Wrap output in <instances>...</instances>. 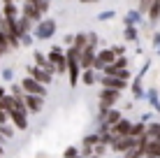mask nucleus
Here are the masks:
<instances>
[{"label":"nucleus","instance_id":"22","mask_svg":"<svg viewBox=\"0 0 160 158\" xmlns=\"http://www.w3.org/2000/svg\"><path fill=\"white\" fill-rule=\"evenodd\" d=\"M63 158H79V149H77V146H68Z\"/></svg>","mask_w":160,"mask_h":158},{"label":"nucleus","instance_id":"16","mask_svg":"<svg viewBox=\"0 0 160 158\" xmlns=\"http://www.w3.org/2000/svg\"><path fill=\"white\" fill-rule=\"evenodd\" d=\"M79 79L84 81L86 86H93L95 84V70H84V72L79 74Z\"/></svg>","mask_w":160,"mask_h":158},{"label":"nucleus","instance_id":"6","mask_svg":"<svg viewBox=\"0 0 160 158\" xmlns=\"http://www.w3.org/2000/svg\"><path fill=\"white\" fill-rule=\"evenodd\" d=\"M26 72H28V77H30V79H35L37 84H42V86H47L49 81H51V74H49L47 70H42V68H35V65H30Z\"/></svg>","mask_w":160,"mask_h":158},{"label":"nucleus","instance_id":"13","mask_svg":"<svg viewBox=\"0 0 160 158\" xmlns=\"http://www.w3.org/2000/svg\"><path fill=\"white\" fill-rule=\"evenodd\" d=\"M146 12H148V19L151 21H160V0H151Z\"/></svg>","mask_w":160,"mask_h":158},{"label":"nucleus","instance_id":"27","mask_svg":"<svg viewBox=\"0 0 160 158\" xmlns=\"http://www.w3.org/2000/svg\"><path fill=\"white\" fill-rule=\"evenodd\" d=\"M2 3H5V5H9V3H14V0H2Z\"/></svg>","mask_w":160,"mask_h":158},{"label":"nucleus","instance_id":"26","mask_svg":"<svg viewBox=\"0 0 160 158\" xmlns=\"http://www.w3.org/2000/svg\"><path fill=\"white\" fill-rule=\"evenodd\" d=\"M79 3H86L88 5V3H95V0H79Z\"/></svg>","mask_w":160,"mask_h":158},{"label":"nucleus","instance_id":"18","mask_svg":"<svg viewBox=\"0 0 160 158\" xmlns=\"http://www.w3.org/2000/svg\"><path fill=\"white\" fill-rule=\"evenodd\" d=\"M104 116H107V126H114L116 121H121V112H116V110H109Z\"/></svg>","mask_w":160,"mask_h":158},{"label":"nucleus","instance_id":"9","mask_svg":"<svg viewBox=\"0 0 160 158\" xmlns=\"http://www.w3.org/2000/svg\"><path fill=\"white\" fill-rule=\"evenodd\" d=\"M102 86L104 89H112V91H125L128 89V81H123V79H118V77H104L102 74Z\"/></svg>","mask_w":160,"mask_h":158},{"label":"nucleus","instance_id":"19","mask_svg":"<svg viewBox=\"0 0 160 158\" xmlns=\"http://www.w3.org/2000/svg\"><path fill=\"white\" fill-rule=\"evenodd\" d=\"M9 54V44H7V37L0 33V56H7Z\"/></svg>","mask_w":160,"mask_h":158},{"label":"nucleus","instance_id":"28","mask_svg":"<svg viewBox=\"0 0 160 158\" xmlns=\"http://www.w3.org/2000/svg\"><path fill=\"white\" fill-rule=\"evenodd\" d=\"M0 144H2V135H0Z\"/></svg>","mask_w":160,"mask_h":158},{"label":"nucleus","instance_id":"15","mask_svg":"<svg viewBox=\"0 0 160 158\" xmlns=\"http://www.w3.org/2000/svg\"><path fill=\"white\" fill-rule=\"evenodd\" d=\"M72 47L74 49H84V47H88V33H79L77 37H72Z\"/></svg>","mask_w":160,"mask_h":158},{"label":"nucleus","instance_id":"23","mask_svg":"<svg viewBox=\"0 0 160 158\" xmlns=\"http://www.w3.org/2000/svg\"><path fill=\"white\" fill-rule=\"evenodd\" d=\"M125 158H144V154H142V149H130V151H125Z\"/></svg>","mask_w":160,"mask_h":158},{"label":"nucleus","instance_id":"14","mask_svg":"<svg viewBox=\"0 0 160 158\" xmlns=\"http://www.w3.org/2000/svg\"><path fill=\"white\" fill-rule=\"evenodd\" d=\"M16 14H19V9H16L14 3L5 5V12H2V19H5V21H16Z\"/></svg>","mask_w":160,"mask_h":158},{"label":"nucleus","instance_id":"3","mask_svg":"<svg viewBox=\"0 0 160 158\" xmlns=\"http://www.w3.org/2000/svg\"><path fill=\"white\" fill-rule=\"evenodd\" d=\"M19 86H21V91H23V93H28V95H40V98L47 95V86L37 84V81L30 79V77H23Z\"/></svg>","mask_w":160,"mask_h":158},{"label":"nucleus","instance_id":"7","mask_svg":"<svg viewBox=\"0 0 160 158\" xmlns=\"http://www.w3.org/2000/svg\"><path fill=\"white\" fill-rule=\"evenodd\" d=\"M95 47H84L79 54V68L84 70H93V61H95Z\"/></svg>","mask_w":160,"mask_h":158},{"label":"nucleus","instance_id":"24","mask_svg":"<svg viewBox=\"0 0 160 158\" xmlns=\"http://www.w3.org/2000/svg\"><path fill=\"white\" fill-rule=\"evenodd\" d=\"M148 5H151V0H139V9H142V12H146Z\"/></svg>","mask_w":160,"mask_h":158},{"label":"nucleus","instance_id":"20","mask_svg":"<svg viewBox=\"0 0 160 158\" xmlns=\"http://www.w3.org/2000/svg\"><path fill=\"white\" fill-rule=\"evenodd\" d=\"M93 144H95V146L100 144V135H88V137L84 140V146H88V149H91Z\"/></svg>","mask_w":160,"mask_h":158},{"label":"nucleus","instance_id":"1","mask_svg":"<svg viewBox=\"0 0 160 158\" xmlns=\"http://www.w3.org/2000/svg\"><path fill=\"white\" fill-rule=\"evenodd\" d=\"M118 95H121L118 91H112V89H102L100 91V116H104V114L116 105Z\"/></svg>","mask_w":160,"mask_h":158},{"label":"nucleus","instance_id":"17","mask_svg":"<svg viewBox=\"0 0 160 158\" xmlns=\"http://www.w3.org/2000/svg\"><path fill=\"white\" fill-rule=\"evenodd\" d=\"M144 135L148 140H160V123H153V126H148L144 130Z\"/></svg>","mask_w":160,"mask_h":158},{"label":"nucleus","instance_id":"12","mask_svg":"<svg viewBox=\"0 0 160 158\" xmlns=\"http://www.w3.org/2000/svg\"><path fill=\"white\" fill-rule=\"evenodd\" d=\"M144 156L160 158V140H148L146 146H144Z\"/></svg>","mask_w":160,"mask_h":158},{"label":"nucleus","instance_id":"25","mask_svg":"<svg viewBox=\"0 0 160 158\" xmlns=\"http://www.w3.org/2000/svg\"><path fill=\"white\" fill-rule=\"evenodd\" d=\"M26 3H28V5H37L40 0H26Z\"/></svg>","mask_w":160,"mask_h":158},{"label":"nucleus","instance_id":"29","mask_svg":"<svg viewBox=\"0 0 160 158\" xmlns=\"http://www.w3.org/2000/svg\"><path fill=\"white\" fill-rule=\"evenodd\" d=\"M0 19H2V12H0Z\"/></svg>","mask_w":160,"mask_h":158},{"label":"nucleus","instance_id":"4","mask_svg":"<svg viewBox=\"0 0 160 158\" xmlns=\"http://www.w3.org/2000/svg\"><path fill=\"white\" fill-rule=\"evenodd\" d=\"M21 100H23L26 112H30V114H40L42 107H44V98H40V95H28V93H23V95H21Z\"/></svg>","mask_w":160,"mask_h":158},{"label":"nucleus","instance_id":"10","mask_svg":"<svg viewBox=\"0 0 160 158\" xmlns=\"http://www.w3.org/2000/svg\"><path fill=\"white\" fill-rule=\"evenodd\" d=\"M9 116H12L14 126L19 128V130L28 128V112H26V110H14V112H9Z\"/></svg>","mask_w":160,"mask_h":158},{"label":"nucleus","instance_id":"2","mask_svg":"<svg viewBox=\"0 0 160 158\" xmlns=\"http://www.w3.org/2000/svg\"><path fill=\"white\" fill-rule=\"evenodd\" d=\"M47 61L56 68L58 74H63L65 70H68V61H65V54H63V49H60V47H53L51 51H49V58H47Z\"/></svg>","mask_w":160,"mask_h":158},{"label":"nucleus","instance_id":"30","mask_svg":"<svg viewBox=\"0 0 160 158\" xmlns=\"http://www.w3.org/2000/svg\"><path fill=\"white\" fill-rule=\"evenodd\" d=\"M144 158H151V156H144Z\"/></svg>","mask_w":160,"mask_h":158},{"label":"nucleus","instance_id":"11","mask_svg":"<svg viewBox=\"0 0 160 158\" xmlns=\"http://www.w3.org/2000/svg\"><path fill=\"white\" fill-rule=\"evenodd\" d=\"M23 19H28L30 23H32V21H40V19H42V14H40V9H37V5H28V3L23 5Z\"/></svg>","mask_w":160,"mask_h":158},{"label":"nucleus","instance_id":"5","mask_svg":"<svg viewBox=\"0 0 160 158\" xmlns=\"http://www.w3.org/2000/svg\"><path fill=\"white\" fill-rule=\"evenodd\" d=\"M137 142H135V137H116V140H112V149L114 151H118V154H125V151H130V149H135Z\"/></svg>","mask_w":160,"mask_h":158},{"label":"nucleus","instance_id":"8","mask_svg":"<svg viewBox=\"0 0 160 158\" xmlns=\"http://www.w3.org/2000/svg\"><path fill=\"white\" fill-rule=\"evenodd\" d=\"M68 61V74H70V86H77V81H79V74H81V68H79V61L77 58H65Z\"/></svg>","mask_w":160,"mask_h":158},{"label":"nucleus","instance_id":"21","mask_svg":"<svg viewBox=\"0 0 160 158\" xmlns=\"http://www.w3.org/2000/svg\"><path fill=\"white\" fill-rule=\"evenodd\" d=\"M47 65H49V61H47V58L42 56L40 51H37V54H35V68H42V70H44Z\"/></svg>","mask_w":160,"mask_h":158}]
</instances>
